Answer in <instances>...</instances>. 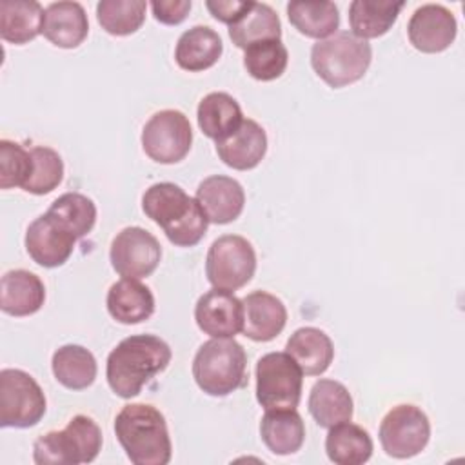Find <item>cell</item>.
I'll list each match as a JSON object with an SVG mask.
<instances>
[{
    "instance_id": "cell-25",
    "label": "cell",
    "mask_w": 465,
    "mask_h": 465,
    "mask_svg": "<svg viewBox=\"0 0 465 465\" xmlns=\"http://www.w3.org/2000/svg\"><path fill=\"white\" fill-rule=\"evenodd\" d=\"M196 118L202 133L220 142L232 134L243 122L240 104L229 93H209L205 94L196 109Z\"/></svg>"
},
{
    "instance_id": "cell-9",
    "label": "cell",
    "mask_w": 465,
    "mask_h": 465,
    "mask_svg": "<svg viewBox=\"0 0 465 465\" xmlns=\"http://www.w3.org/2000/svg\"><path fill=\"white\" fill-rule=\"evenodd\" d=\"M45 394L36 380L22 369L0 371V425L27 429L45 414Z\"/></svg>"
},
{
    "instance_id": "cell-7",
    "label": "cell",
    "mask_w": 465,
    "mask_h": 465,
    "mask_svg": "<svg viewBox=\"0 0 465 465\" xmlns=\"http://www.w3.org/2000/svg\"><path fill=\"white\" fill-rule=\"evenodd\" d=\"M303 372L287 352H267L256 363V400L265 411L296 409Z\"/></svg>"
},
{
    "instance_id": "cell-18",
    "label": "cell",
    "mask_w": 465,
    "mask_h": 465,
    "mask_svg": "<svg viewBox=\"0 0 465 465\" xmlns=\"http://www.w3.org/2000/svg\"><path fill=\"white\" fill-rule=\"evenodd\" d=\"M216 153L225 165L236 171L254 169L267 153V134L258 122L243 118L232 134L216 142Z\"/></svg>"
},
{
    "instance_id": "cell-37",
    "label": "cell",
    "mask_w": 465,
    "mask_h": 465,
    "mask_svg": "<svg viewBox=\"0 0 465 465\" xmlns=\"http://www.w3.org/2000/svg\"><path fill=\"white\" fill-rule=\"evenodd\" d=\"M31 153L20 143L0 140V187H22L31 174Z\"/></svg>"
},
{
    "instance_id": "cell-30",
    "label": "cell",
    "mask_w": 465,
    "mask_h": 465,
    "mask_svg": "<svg viewBox=\"0 0 465 465\" xmlns=\"http://www.w3.org/2000/svg\"><path fill=\"white\" fill-rule=\"evenodd\" d=\"M325 452L336 465H361L372 456V440L363 427L349 420L329 429Z\"/></svg>"
},
{
    "instance_id": "cell-26",
    "label": "cell",
    "mask_w": 465,
    "mask_h": 465,
    "mask_svg": "<svg viewBox=\"0 0 465 465\" xmlns=\"http://www.w3.org/2000/svg\"><path fill=\"white\" fill-rule=\"evenodd\" d=\"M309 412L320 427L331 429L352 418V396L336 380H318L309 394Z\"/></svg>"
},
{
    "instance_id": "cell-5",
    "label": "cell",
    "mask_w": 465,
    "mask_h": 465,
    "mask_svg": "<svg viewBox=\"0 0 465 465\" xmlns=\"http://www.w3.org/2000/svg\"><path fill=\"white\" fill-rule=\"evenodd\" d=\"M247 354L232 338H213L200 345L193 360L196 385L209 396H227L245 383Z\"/></svg>"
},
{
    "instance_id": "cell-36",
    "label": "cell",
    "mask_w": 465,
    "mask_h": 465,
    "mask_svg": "<svg viewBox=\"0 0 465 465\" xmlns=\"http://www.w3.org/2000/svg\"><path fill=\"white\" fill-rule=\"evenodd\" d=\"M29 153L33 165L22 189L31 194H47L56 189L64 178V160L47 145H35L29 149Z\"/></svg>"
},
{
    "instance_id": "cell-20",
    "label": "cell",
    "mask_w": 465,
    "mask_h": 465,
    "mask_svg": "<svg viewBox=\"0 0 465 465\" xmlns=\"http://www.w3.org/2000/svg\"><path fill=\"white\" fill-rule=\"evenodd\" d=\"M45 302L44 282L31 271H7L0 282V309L11 316H29Z\"/></svg>"
},
{
    "instance_id": "cell-17",
    "label": "cell",
    "mask_w": 465,
    "mask_h": 465,
    "mask_svg": "<svg viewBox=\"0 0 465 465\" xmlns=\"http://www.w3.org/2000/svg\"><path fill=\"white\" fill-rule=\"evenodd\" d=\"M242 332L254 341L274 340L287 323V309L283 302L265 291L249 292L243 300Z\"/></svg>"
},
{
    "instance_id": "cell-38",
    "label": "cell",
    "mask_w": 465,
    "mask_h": 465,
    "mask_svg": "<svg viewBox=\"0 0 465 465\" xmlns=\"http://www.w3.org/2000/svg\"><path fill=\"white\" fill-rule=\"evenodd\" d=\"M191 5H193L191 0H154V2H151L154 18L165 25L182 24L189 15Z\"/></svg>"
},
{
    "instance_id": "cell-8",
    "label": "cell",
    "mask_w": 465,
    "mask_h": 465,
    "mask_svg": "<svg viewBox=\"0 0 465 465\" xmlns=\"http://www.w3.org/2000/svg\"><path fill=\"white\" fill-rule=\"evenodd\" d=\"M256 271V252L251 242L240 234L216 238L205 258V276L216 289L236 291L251 282Z\"/></svg>"
},
{
    "instance_id": "cell-19",
    "label": "cell",
    "mask_w": 465,
    "mask_h": 465,
    "mask_svg": "<svg viewBox=\"0 0 465 465\" xmlns=\"http://www.w3.org/2000/svg\"><path fill=\"white\" fill-rule=\"evenodd\" d=\"M89 33L85 9L78 2H53L44 11L42 35L56 47L74 49Z\"/></svg>"
},
{
    "instance_id": "cell-16",
    "label": "cell",
    "mask_w": 465,
    "mask_h": 465,
    "mask_svg": "<svg viewBox=\"0 0 465 465\" xmlns=\"http://www.w3.org/2000/svg\"><path fill=\"white\" fill-rule=\"evenodd\" d=\"M196 202L203 209L209 223L223 225L234 222L242 214L245 193L234 178L213 174L198 185Z\"/></svg>"
},
{
    "instance_id": "cell-3",
    "label": "cell",
    "mask_w": 465,
    "mask_h": 465,
    "mask_svg": "<svg viewBox=\"0 0 465 465\" xmlns=\"http://www.w3.org/2000/svg\"><path fill=\"white\" fill-rule=\"evenodd\" d=\"M114 434L134 465H167L173 445L163 414L149 403L125 405L114 418Z\"/></svg>"
},
{
    "instance_id": "cell-14",
    "label": "cell",
    "mask_w": 465,
    "mask_h": 465,
    "mask_svg": "<svg viewBox=\"0 0 465 465\" xmlns=\"http://www.w3.org/2000/svg\"><path fill=\"white\" fill-rule=\"evenodd\" d=\"M458 24L454 15L441 4L420 5L407 24L409 42L421 53H441L456 38Z\"/></svg>"
},
{
    "instance_id": "cell-6",
    "label": "cell",
    "mask_w": 465,
    "mask_h": 465,
    "mask_svg": "<svg viewBox=\"0 0 465 465\" xmlns=\"http://www.w3.org/2000/svg\"><path fill=\"white\" fill-rule=\"evenodd\" d=\"M102 449V430L85 414H76L62 430L42 434L33 445L38 465H78L96 460Z\"/></svg>"
},
{
    "instance_id": "cell-4",
    "label": "cell",
    "mask_w": 465,
    "mask_h": 465,
    "mask_svg": "<svg viewBox=\"0 0 465 465\" xmlns=\"http://www.w3.org/2000/svg\"><path fill=\"white\" fill-rule=\"evenodd\" d=\"M371 60V44L349 31H338L329 38L318 40L311 49V65L314 73L334 89L363 78Z\"/></svg>"
},
{
    "instance_id": "cell-15",
    "label": "cell",
    "mask_w": 465,
    "mask_h": 465,
    "mask_svg": "<svg viewBox=\"0 0 465 465\" xmlns=\"http://www.w3.org/2000/svg\"><path fill=\"white\" fill-rule=\"evenodd\" d=\"M198 327L213 338H232L243 325V305L231 291L213 287L194 305Z\"/></svg>"
},
{
    "instance_id": "cell-13",
    "label": "cell",
    "mask_w": 465,
    "mask_h": 465,
    "mask_svg": "<svg viewBox=\"0 0 465 465\" xmlns=\"http://www.w3.org/2000/svg\"><path fill=\"white\" fill-rule=\"evenodd\" d=\"M76 236L60 225L47 213L35 218L25 231V249L35 263L42 267H60L73 254Z\"/></svg>"
},
{
    "instance_id": "cell-23",
    "label": "cell",
    "mask_w": 465,
    "mask_h": 465,
    "mask_svg": "<svg viewBox=\"0 0 465 465\" xmlns=\"http://www.w3.org/2000/svg\"><path fill=\"white\" fill-rule=\"evenodd\" d=\"M285 352L300 365L307 376H320L325 372L334 358L331 338L316 327H300L287 340Z\"/></svg>"
},
{
    "instance_id": "cell-34",
    "label": "cell",
    "mask_w": 465,
    "mask_h": 465,
    "mask_svg": "<svg viewBox=\"0 0 465 465\" xmlns=\"http://www.w3.org/2000/svg\"><path fill=\"white\" fill-rule=\"evenodd\" d=\"M289 62V51L282 40H262L245 47L243 67L260 82H271L280 78Z\"/></svg>"
},
{
    "instance_id": "cell-1",
    "label": "cell",
    "mask_w": 465,
    "mask_h": 465,
    "mask_svg": "<svg viewBox=\"0 0 465 465\" xmlns=\"http://www.w3.org/2000/svg\"><path fill=\"white\" fill-rule=\"evenodd\" d=\"M171 358V347L162 338L154 334L127 336L107 356V383L116 396L134 398L149 380L165 371Z\"/></svg>"
},
{
    "instance_id": "cell-33",
    "label": "cell",
    "mask_w": 465,
    "mask_h": 465,
    "mask_svg": "<svg viewBox=\"0 0 465 465\" xmlns=\"http://www.w3.org/2000/svg\"><path fill=\"white\" fill-rule=\"evenodd\" d=\"M47 214L71 231L76 238H84L94 227L96 205L82 193H65L51 203Z\"/></svg>"
},
{
    "instance_id": "cell-10",
    "label": "cell",
    "mask_w": 465,
    "mask_h": 465,
    "mask_svg": "<svg viewBox=\"0 0 465 465\" xmlns=\"http://www.w3.org/2000/svg\"><path fill=\"white\" fill-rule=\"evenodd\" d=\"M193 143L189 118L178 109L154 113L142 129L143 153L158 163H176L187 156Z\"/></svg>"
},
{
    "instance_id": "cell-28",
    "label": "cell",
    "mask_w": 465,
    "mask_h": 465,
    "mask_svg": "<svg viewBox=\"0 0 465 465\" xmlns=\"http://www.w3.org/2000/svg\"><path fill=\"white\" fill-rule=\"evenodd\" d=\"M405 2L354 0L349 5V25L352 35L369 40L385 35L396 22Z\"/></svg>"
},
{
    "instance_id": "cell-21",
    "label": "cell",
    "mask_w": 465,
    "mask_h": 465,
    "mask_svg": "<svg viewBox=\"0 0 465 465\" xmlns=\"http://www.w3.org/2000/svg\"><path fill=\"white\" fill-rule=\"evenodd\" d=\"M109 314L125 325L145 322L154 312V296L151 289L138 280L122 278L107 291Z\"/></svg>"
},
{
    "instance_id": "cell-31",
    "label": "cell",
    "mask_w": 465,
    "mask_h": 465,
    "mask_svg": "<svg viewBox=\"0 0 465 465\" xmlns=\"http://www.w3.org/2000/svg\"><path fill=\"white\" fill-rule=\"evenodd\" d=\"M229 36L240 49L262 40H282V22L271 5L252 2L243 16L229 25Z\"/></svg>"
},
{
    "instance_id": "cell-27",
    "label": "cell",
    "mask_w": 465,
    "mask_h": 465,
    "mask_svg": "<svg viewBox=\"0 0 465 465\" xmlns=\"http://www.w3.org/2000/svg\"><path fill=\"white\" fill-rule=\"evenodd\" d=\"M44 11L35 0L0 2V36L16 45L27 44L42 33Z\"/></svg>"
},
{
    "instance_id": "cell-24",
    "label": "cell",
    "mask_w": 465,
    "mask_h": 465,
    "mask_svg": "<svg viewBox=\"0 0 465 465\" xmlns=\"http://www.w3.org/2000/svg\"><path fill=\"white\" fill-rule=\"evenodd\" d=\"M260 436L271 452L294 454L303 445L305 423L296 409L267 411L260 421Z\"/></svg>"
},
{
    "instance_id": "cell-39",
    "label": "cell",
    "mask_w": 465,
    "mask_h": 465,
    "mask_svg": "<svg viewBox=\"0 0 465 465\" xmlns=\"http://www.w3.org/2000/svg\"><path fill=\"white\" fill-rule=\"evenodd\" d=\"M252 5V2H240V0H209L205 2V7L209 9V13L227 24V25H232L234 22H238L243 13Z\"/></svg>"
},
{
    "instance_id": "cell-12",
    "label": "cell",
    "mask_w": 465,
    "mask_h": 465,
    "mask_svg": "<svg viewBox=\"0 0 465 465\" xmlns=\"http://www.w3.org/2000/svg\"><path fill=\"white\" fill-rule=\"evenodd\" d=\"M113 269L124 276L140 280L154 272L162 258L160 242L142 227H125L111 242Z\"/></svg>"
},
{
    "instance_id": "cell-11",
    "label": "cell",
    "mask_w": 465,
    "mask_h": 465,
    "mask_svg": "<svg viewBox=\"0 0 465 465\" xmlns=\"http://www.w3.org/2000/svg\"><path fill=\"white\" fill-rule=\"evenodd\" d=\"M430 438L427 414L411 403L392 407L380 423V443L383 450L398 460L420 454Z\"/></svg>"
},
{
    "instance_id": "cell-2",
    "label": "cell",
    "mask_w": 465,
    "mask_h": 465,
    "mask_svg": "<svg viewBox=\"0 0 465 465\" xmlns=\"http://www.w3.org/2000/svg\"><path fill=\"white\" fill-rule=\"evenodd\" d=\"M142 209L178 247H193L207 232L209 220L196 198L173 182H158L145 189Z\"/></svg>"
},
{
    "instance_id": "cell-22",
    "label": "cell",
    "mask_w": 465,
    "mask_h": 465,
    "mask_svg": "<svg viewBox=\"0 0 465 465\" xmlns=\"http://www.w3.org/2000/svg\"><path fill=\"white\" fill-rule=\"evenodd\" d=\"M222 51L223 44L214 29L209 25H194L180 35L174 60L182 69L198 73L213 67L220 60Z\"/></svg>"
},
{
    "instance_id": "cell-32",
    "label": "cell",
    "mask_w": 465,
    "mask_h": 465,
    "mask_svg": "<svg viewBox=\"0 0 465 465\" xmlns=\"http://www.w3.org/2000/svg\"><path fill=\"white\" fill-rule=\"evenodd\" d=\"M289 22L305 36L329 38L340 25V13L332 2H289Z\"/></svg>"
},
{
    "instance_id": "cell-35",
    "label": "cell",
    "mask_w": 465,
    "mask_h": 465,
    "mask_svg": "<svg viewBox=\"0 0 465 465\" xmlns=\"http://www.w3.org/2000/svg\"><path fill=\"white\" fill-rule=\"evenodd\" d=\"M143 0H102L96 4V18L104 31L114 36L136 33L145 20Z\"/></svg>"
},
{
    "instance_id": "cell-29",
    "label": "cell",
    "mask_w": 465,
    "mask_h": 465,
    "mask_svg": "<svg viewBox=\"0 0 465 465\" xmlns=\"http://www.w3.org/2000/svg\"><path fill=\"white\" fill-rule=\"evenodd\" d=\"M51 367L56 381L71 391H82L93 385L98 371L93 352L76 343H67L56 349L53 352Z\"/></svg>"
}]
</instances>
